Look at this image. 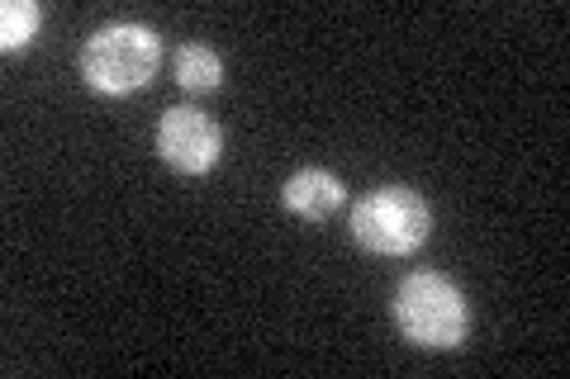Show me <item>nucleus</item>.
<instances>
[{"mask_svg": "<svg viewBox=\"0 0 570 379\" xmlns=\"http://www.w3.org/2000/svg\"><path fill=\"white\" fill-rule=\"evenodd\" d=\"M395 322L414 347L452 351L471 332V309L456 280L438 276V270H419L395 290Z\"/></svg>", "mask_w": 570, "mask_h": 379, "instance_id": "nucleus-1", "label": "nucleus"}, {"mask_svg": "<svg viewBox=\"0 0 570 379\" xmlns=\"http://www.w3.org/2000/svg\"><path fill=\"white\" fill-rule=\"evenodd\" d=\"M176 81H181L186 90H214L224 81L219 52L205 48V43H186L181 52H176Z\"/></svg>", "mask_w": 570, "mask_h": 379, "instance_id": "nucleus-6", "label": "nucleus"}, {"mask_svg": "<svg viewBox=\"0 0 570 379\" xmlns=\"http://www.w3.org/2000/svg\"><path fill=\"white\" fill-rule=\"evenodd\" d=\"M428 232H433V209L409 186H381L352 213V238L376 257H409L428 242Z\"/></svg>", "mask_w": 570, "mask_h": 379, "instance_id": "nucleus-3", "label": "nucleus"}, {"mask_svg": "<svg viewBox=\"0 0 570 379\" xmlns=\"http://www.w3.org/2000/svg\"><path fill=\"white\" fill-rule=\"evenodd\" d=\"M39 24H43V10L33 6V0H6V6H0V48L20 52L24 43H33Z\"/></svg>", "mask_w": 570, "mask_h": 379, "instance_id": "nucleus-7", "label": "nucleus"}, {"mask_svg": "<svg viewBox=\"0 0 570 379\" xmlns=\"http://www.w3.org/2000/svg\"><path fill=\"white\" fill-rule=\"evenodd\" d=\"M157 67H163V39L148 24H105L81 48V77L100 96H134Z\"/></svg>", "mask_w": 570, "mask_h": 379, "instance_id": "nucleus-2", "label": "nucleus"}, {"mask_svg": "<svg viewBox=\"0 0 570 379\" xmlns=\"http://www.w3.org/2000/svg\"><path fill=\"white\" fill-rule=\"evenodd\" d=\"M281 200H285V209H291L295 219H305V223H324L328 213L343 209L347 190H343V180H337L333 171H324V167H305V171H295L291 180H285Z\"/></svg>", "mask_w": 570, "mask_h": 379, "instance_id": "nucleus-5", "label": "nucleus"}, {"mask_svg": "<svg viewBox=\"0 0 570 379\" xmlns=\"http://www.w3.org/2000/svg\"><path fill=\"white\" fill-rule=\"evenodd\" d=\"M157 152H163V161L171 171L205 176V171L219 167L224 133H219V123H214L205 110H190V104H181V110H167L163 123H157Z\"/></svg>", "mask_w": 570, "mask_h": 379, "instance_id": "nucleus-4", "label": "nucleus"}]
</instances>
